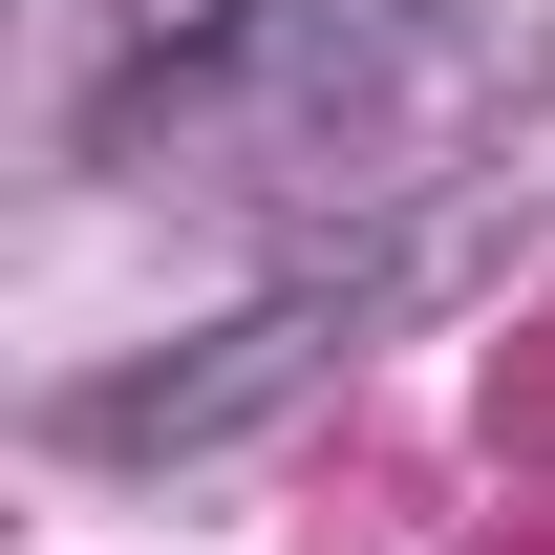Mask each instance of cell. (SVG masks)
<instances>
[{
  "mask_svg": "<svg viewBox=\"0 0 555 555\" xmlns=\"http://www.w3.org/2000/svg\"><path fill=\"white\" fill-rule=\"evenodd\" d=\"M299 363H321V299H257V321H235V343L214 363H150V385H86V449H214V427H257L278 385H299Z\"/></svg>",
  "mask_w": 555,
  "mask_h": 555,
  "instance_id": "1",
  "label": "cell"
}]
</instances>
